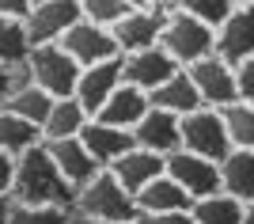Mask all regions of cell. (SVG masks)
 <instances>
[{
	"mask_svg": "<svg viewBox=\"0 0 254 224\" xmlns=\"http://www.w3.org/2000/svg\"><path fill=\"white\" fill-rule=\"evenodd\" d=\"M76 190L64 182L57 171L50 149L42 141L31 145L27 152L15 156V179H11V202L15 205H57V209H72Z\"/></svg>",
	"mask_w": 254,
	"mask_h": 224,
	"instance_id": "cell-1",
	"label": "cell"
},
{
	"mask_svg": "<svg viewBox=\"0 0 254 224\" xmlns=\"http://www.w3.org/2000/svg\"><path fill=\"white\" fill-rule=\"evenodd\" d=\"M72 213L84 217V221H95V224H137L140 209H137V202H133V194L103 167L91 182H84V186L76 190Z\"/></svg>",
	"mask_w": 254,
	"mask_h": 224,
	"instance_id": "cell-2",
	"label": "cell"
},
{
	"mask_svg": "<svg viewBox=\"0 0 254 224\" xmlns=\"http://www.w3.org/2000/svg\"><path fill=\"white\" fill-rule=\"evenodd\" d=\"M212 46H216V31L205 27L201 19H193V15H186V11H179V8H171L167 15H163V27H159V50L179 65V69L201 61V57H209Z\"/></svg>",
	"mask_w": 254,
	"mask_h": 224,
	"instance_id": "cell-3",
	"label": "cell"
},
{
	"mask_svg": "<svg viewBox=\"0 0 254 224\" xmlns=\"http://www.w3.org/2000/svg\"><path fill=\"white\" fill-rule=\"evenodd\" d=\"M179 137H182V149L186 152H197V156H205L212 163H220L232 152L224 118H220V110H212V107H197L190 114H182L179 118Z\"/></svg>",
	"mask_w": 254,
	"mask_h": 224,
	"instance_id": "cell-4",
	"label": "cell"
},
{
	"mask_svg": "<svg viewBox=\"0 0 254 224\" xmlns=\"http://www.w3.org/2000/svg\"><path fill=\"white\" fill-rule=\"evenodd\" d=\"M27 69H31V84L42 87L46 95L53 99H64L72 95L76 87V76H80V65L64 54L57 42H46V46H34L31 57H27Z\"/></svg>",
	"mask_w": 254,
	"mask_h": 224,
	"instance_id": "cell-5",
	"label": "cell"
},
{
	"mask_svg": "<svg viewBox=\"0 0 254 224\" xmlns=\"http://www.w3.org/2000/svg\"><path fill=\"white\" fill-rule=\"evenodd\" d=\"M186 76H190V84L197 87L201 107L220 110V107H228V103H235V65H228L224 57L209 54V57H201V61L186 65Z\"/></svg>",
	"mask_w": 254,
	"mask_h": 224,
	"instance_id": "cell-6",
	"label": "cell"
},
{
	"mask_svg": "<svg viewBox=\"0 0 254 224\" xmlns=\"http://www.w3.org/2000/svg\"><path fill=\"white\" fill-rule=\"evenodd\" d=\"M163 171H167L171 179L190 194L193 202L205 198V194H216V190H220V163L205 160V156H197V152L175 149L171 156H163Z\"/></svg>",
	"mask_w": 254,
	"mask_h": 224,
	"instance_id": "cell-7",
	"label": "cell"
},
{
	"mask_svg": "<svg viewBox=\"0 0 254 224\" xmlns=\"http://www.w3.org/2000/svg\"><path fill=\"white\" fill-rule=\"evenodd\" d=\"M76 19H84L80 0H34L31 11L23 15V27H27L34 46H46V42H61V34Z\"/></svg>",
	"mask_w": 254,
	"mask_h": 224,
	"instance_id": "cell-8",
	"label": "cell"
},
{
	"mask_svg": "<svg viewBox=\"0 0 254 224\" xmlns=\"http://www.w3.org/2000/svg\"><path fill=\"white\" fill-rule=\"evenodd\" d=\"M122 84H126V80H122V54H114V57H106V61H95V65H84V69H80L72 99L95 118L99 107L110 99V91L122 87Z\"/></svg>",
	"mask_w": 254,
	"mask_h": 224,
	"instance_id": "cell-9",
	"label": "cell"
},
{
	"mask_svg": "<svg viewBox=\"0 0 254 224\" xmlns=\"http://www.w3.org/2000/svg\"><path fill=\"white\" fill-rule=\"evenodd\" d=\"M212 54L224 57L228 65H239L254 57V4H235L228 19L216 27V46Z\"/></svg>",
	"mask_w": 254,
	"mask_h": 224,
	"instance_id": "cell-10",
	"label": "cell"
},
{
	"mask_svg": "<svg viewBox=\"0 0 254 224\" xmlns=\"http://www.w3.org/2000/svg\"><path fill=\"white\" fill-rule=\"evenodd\" d=\"M57 46H61L80 69H84V65H95V61H106V57L118 54L110 27H99V23H87V19H76L72 27L61 34Z\"/></svg>",
	"mask_w": 254,
	"mask_h": 224,
	"instance_id": "cell-11",
	"label": "cell"
},
{
	"mask_svg": "<svg viewBox=\"0 0 254 224\" xmlns=\"http://www.w3.org/2000/svg\"><path fill=\"white\" fill-rule=\"evenodd\" d=\"M163 15H167V8H129L126 15L110 27L118 54H137V50L159 46V27H163Z\"/></svg>",
	"mask_w": 254,
	"mask_h": 224,
	"instance_id": "cell-12",
	"label": "cell"
},
{
	"mask_svg": "<svg viewBox=\"0 0 254 224\" xmlns=\"http://www.w3.org/2000/svg\"><path fill=\"white\" fill-rule=\"evenodd\" d=\"M179 73V65L171 61L159 46H148V50H137V54H122V80L140 91H152L159 87L167 76Z\"/></svg>",
	"mask_w": 254,
	"mask_h": 224,
	"instance_id": "cell-13",
	"label": "cell"
},
{
	"mask_svg": "<svg viewBox=\"0 0 254 224\" xmlns=\"http://www.w3.org/2000/svg\"><path fill=\"white\" fill-rule=\"evenodd\" d=\"M46 149H50L53 163H57V171L64 175V182L72 186V190H80L84 182H91L99 175V160L91 156V152L84 149V141L80 137H64V141H42Z\"/></svg>",
	"mask_w": 254,
	"mask_h": 224,
	"instance_id": "cell-14",
	"label": "cell"
},
{
	"mask_svg": "<svg viewBox=\"0 0 254 224\" xmlns=\"http://www.w3.org/2000/svg\"><path fill=\"white\" fill-rule=\"evenodd\" d=\"M129 133H133V145H137V149L159 152V156H171L175 149H182L179 118L167 114V110H156V107H148V114L140 118V122L129 129Z\"/></svg>",
	"mask_w": 254,
	"mask_h": 224,
	"instance_id": "cell-15",
	"label": "cell"
},
{
	"mask_svg": "<svg viewBox=\"0 0 254 224\" xmlns=\"http://www.w3.org/2000/svg\"><path fill=\"white\" fill-rule=\"evenodd\" d=\"M80 141H84V149L99 160V167H110L122 152L133 149V133H129V129L106 126V122H99V118H87V122H84Z\"/></svg>",
	"mask_w": 254,
	"mask_h": 224,
	"instance_id": "cell-16",
	"label": "cell"
},
{
	"mask_svg": "<svg viewBox=\"0 0 254 224\" xmlns=\"http://www.w3.org/2000/svg\"><path fill=\"white\" fill-rule=\"evenodd\" d=\"M133 202H137L140 213H186L193 198L163 171V175H156L152 182H144V186L133 194Z\"/></svg>",
	"mask_w": 254,
	"mask_h": 224,
	"instance_id": "cell-17",
	"label": "cell"
},
{
	"mask_svg": "<svg viewBox=\"0 0 254 224\" xmlns=\"http://www.w3.org/2000/svg\"><path fill=\"white\" fill-rule=\"evenodd\" d=\"M106 171H110V175H114V179L122 182L129 194H137L144 182H152L156 175H163V156H159V152H148V149H137V145H133V149L122 152V156H118V160L110 163Z\"/></svg>",
	"mask_w": 254,
	"mask_h": 224,
	"instance_id": "cell-18",
	"label": "cell"
},
{
	"mask_svg": "<svg viewBox=\"0 0 254 224\" xmlns=\"http://www.w3.org/2000/svg\"><path fill=\"white\" fill-rule=\"evenodd\" d=\"M144 114H148V91H140V87H133V84H122V87L110 91V99L99 107L95 118H99V122H106V126L133 129Z\"/></svg>",
	"mask_w": 254,
	"mask_h": 224,
	"instance_id": "cell-19",
	"label": "cell"
},
{
	"mask_svg": "<svg viewBox=\"0 0 254 224\" xmlns=\"http://www.w3.org/2000/svg\"><path fill=\"white\" fill-rule=\"evenodd\" d=\"M148 107L167 110V114L182 118V114H190V110L201 107V95H197V87L190 84L186 69H179L175 76H167L159 87H152V91H148Z\"/></svg>",
	"mask_w": 254,
	"mask_h": 224,
	"instance_id": "cell-20",
	"label": "cell"
},
{
	"mask_svg": "<svg viewBox=\"0 0 254 224\" xmlns=\"http://www.w3.org/2000/svg\"><path fill=\"white\" fill-rule=\"evenodd\" d=\"M220 190L232 194L235 202H254V152L232 149L220 160Z\"/></svg>",
	"mask_w": 254,
	"mask_h": 224,
	"instance_id": "cell-21",
	"label": "cell"
},
{
	"mask_svg": "<svg viewBox=\"0 0 254 224\" xmlns=\"http://www.w3.org/2000/svg\"><path fill=\"white\" fill-rule=\"evenodd\" d=\"M87 110L76 103L72 95H64V99H53V107L50 114H46V122L38 126V137L42 141H64V137H80V129H84L87 122Z\"/></svg>",
	"mask_w": 254,
	"mask_h": 224,
	"instance_id": "cell-22",
	"label": "cell"
},
{
	"mask_svg": "<svg viewBox=\"0 0 254 224\" xmlns=\"http://www.w3.org/2000/svg\"><path fill=\"white\" fill-rule=\"evenodd\" d=\"M190 221L193 224H243V202H235L232 194H205L190 202Z\"/></svg>",
	"mask_w": 254,
	"mask_h": 224,
	"instance_id": "cell-23",
	"label": "cell"
},
{
	"mask_svg": "<svg viewBox=\"0 0 254 224\" xmlns=\"http://www.w3.org/2000/svg\"><path fill=\"white\" fill-rule=\"evenodd\" d=\"M0 107L11 110V114L23 118V122H31V126H42L46 114H50V107H53V95H46L42 87L27 84V87H15V91H11Z\"/></svg>",
	"mask_w": 254,
	"mask_h": 224,
	"instance_id": "cell-24",
	"label": "cell"
},
{
	"mask_svg": "<svg viewBox=\"0 0 254 224\" xmlns=\"http://www.w3.org/2000/svg\"><path fill=\"white\" fill-rule=\"evenodd\" d=\"M38 141H42L38 137V126H31V122H23V118H15L11 110L0 107V152L19 156V152H27Z\"/></svg>",
	"mask_w": 254,
	"mask_h": 224,
	"instance_id": "cell-25",
	"label": "cell"
},
{
	"mask_svg": "<svg viewBox=\"0 0 254 224\" xmlns=\"http://www.w3.org/2000/svg\"><path fill=\"white\" fill-rule=\"evenodd\" d=\"M220 118H224V129H228V141H232V149H247L254 152V107L247 103H228L220 107Z\"/></svg>",
	"mask_w": 254,
	"mask_h": 224,
	"instance_id": "cell-26",
	"label": "cell"
},
{
	"mask_svg": "<svg viewBox=\"0 0 254 224\" xmlns=\"http://www.w3.org/2000/svg\"><path fill=\"white\" fill-rule=\"evenodd\" d=\"M31 50H34V42H31V34H27V27H23V19L0 15V61L23 65L31 57Z\"/></svg>",
	"mask_w": 254,
	"mask_h": 224,
	"instance_id": "cell-27",
	"label": "cell"
},
{
	"mask_svg": "<svg viewBox=\"0 0 254 224\" xmlns=\"http://www.w3.org/2000/svg\"><path fill=\"white\" fill-rule=\"evenodd\" d=\"M72 209H57V205H11L8 224H68Z\"/></svg>",
	"mask_w": 254,
	"mask_h": 224,
	"instance_id": "cell-28",
	"label": "cell"
},
{
	"mask_svg": "<svg viewBox=\"0 0 254 224\" xmlns=\"http://www.w3.org/2000/svg\"><path fill=\"white\" fill-rule=\"evenodd\" d=\"M235 8V0H179V11H186V15H193V19H201L205 27H220L224 19H228V11Z\"/></svg>",
	"mask_w": 254,
	"mask_h": 224,
	"instance_id": "cell-29",
	"label": "cell"
},
{
	"mask_svg": "<svg viewBox=\"0 0 254 224\" xmlns=\"http://www.w3.org/2000/svg\"><path fill=\"white\" fill-rule=\"evenodd\" d=\"M126 11H129L126 0H80V15L87 23H99V27H114Z\"/></svg>",
	"mask_w": 254,
	"mask_h": 224,
	"instance_id": "cell-30",
	"label": "cell"
},
{
	"mask_svg": "<svg viewBox=\"0 0 254 224\" xmlns=\"http://www.w3.org/2000/svg\"><path fill=\"white\" fill-rule=\"evenodd\" d=\"M235 99L247 103V107H254V57L235 65Z\"/></svg>",
	"mask_w": 254,
	"mask_h": 224,
	"instance_id": "cell-31",
	"label": "cell"
},
{
	"mask_svg": "<svg viewBox=\"0 0 254 224\" xmlns=\"http://www.w3.org/2000/svg\"><path fill=\"white\" fill-rule=\"evenodd\" d=\"M11 179H15V156L0 152V198H11Z\"/></svg>",
	"mask_w": 254,
	"mask_h": 224,
	"instance_id": "cell-32",
	"label": "cell"
},
{
	"mask_svg": "<svg viewBox=\"0 0 254 224\" xmlns=\"http://www.w3.org/2000/svg\"><path fill=\"white\" fill-rule=\"evenodd\" d=\"M137 224H193V221H190V209H186V213H140Z\"/></svg>",
	"mask_w": 254,
	"mask_h": 224,
	"instance_id": "cell-33",
	"label": "cell"
},
{
	"mask_svg": "<svg viewBox=\"0 0 254 224\" xmlns=\"http://www.w3.org/2000/svg\"><path fill=\"white\" fill-rule=\"evenodd\" d=\"M34 0H0V15H8V19H23L27 11H31Z\"/></svg>",
	"mask_w": 254,
	"mask_h": 224,
	"instance_id": "cell-34",
	"label": "cell"
},
{
	"mask_svg": "<svg viewBox=\"0 0 254 224\" xmlns=\"http://www.w3.org/2000/svg\"><path fill=\"white\" fill-rule=\"evenodd\" d=\"M8 91H11V69L4 61H0V103L8 99Z\"/></svg>",
	"mask_w": 254,
	"mask_h": 224,
	"instance_id": "cell-35",
	"label": "cell"
},
{
	"mask_svg": "<svg viewBox=\"0 0 254 224\" xmlns=\"http://www.w3.org/2000/svg\"><path fill=\"white\" fill-rule=\"evenodd\" d=\"M11 198H0V224H8V213H11Z\"/></svg>",
	"mask_w": 254,
	"mask_h": 224,
	"instance_id": "cell-36",
	"label": "cell"
},
{
	"mask_svg": "<svg viewBox=\"0 0 254 224\" xmlns=\"http://www.w3.org/2000/svg\"><path fill=\"white\" fill-rule=\"evenodd\" d=\"M126 4H129V8H159L156 0H126Z\"/></svg>",
	"mask_w": 254,
	"mask_h": 224,
	"instance_id": "cell-37",
	"label": "cell"
},
{
	"mask_svg": "<svg viewBox=\"0 0 254 224\" xmlns=\"http://www.w3.org/2000/svg\"><path fill=\"white\" fill-rule=\"evenodd\" d=\"M243 224H254V202L243 205Z\"/></svg>",
	"mask_w": 254,
	"mask_h": 224,
	"instance_id": "cell-38",
	"label": "cell"
},
{
	"mask_svg": "<svg viewBox=\"0 0 254 224\" xmlns=\"http://www.w3.org/2000/svg\"><path fill=\"white\" fill-rule=\"evenodd\" d=\"M156 4H159V8H167V11H171V8H179V0H156Z\"/></svg>",
	"mask_w": 254,
	"mask_h": 224,
	"instance_id": "cell-39",
	"label": "cell"
},
{
	"mask_svg": "<svg viewBox=\"0 0 254 224\" xmlns=\"http://www.w3.org/2000/svg\"><path fill=\"white\" fill-rule=\"evenodd\" d=\"M68 224H95V221H84V217H76V213H72V221H68Z\"/></svg>",
	"mask_w": 254,
	"mask_h": 224,
	"instance_id": "cell-40",
	"label": "cell"
},
{
	"mask_svg": "<svg viewBox=\"0 0 254 224\" xmlns=\"http://www.w3.org/2000/svg\"><path fill=\"white\" fill-rule=\"evenodd\" d=\"M235 4H254V0H235Z\"/></svg>",
	"mask_w": 254,
	"mask_h": 224,
	"instance_id": "cell-41",
	"label": "cell"
}]
</instances>
